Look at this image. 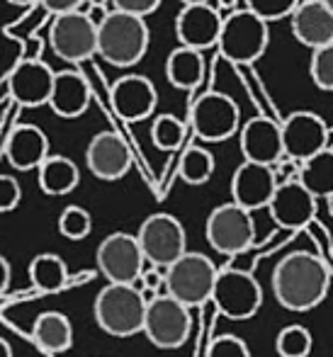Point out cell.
Masks as SVG:
<instances>
[{
    "label": "cell",
    "mask_w": 333,
    "mask_h": 357,
    "mask_svg": "<svg viewBox=\"0 0 333 357\" xmlns=\"http://www.w3.org/2000/svg\"><path fill=\"white\" fill-rule=\"evenodd\" d=\"M272 296L287 311H311L326 299L331 273L309 250H292L272 268Z\"/></svg>",
    "instance_id": "1"
},
{
    "label": "cell",
    "mask_w": 333,
    "mask_h": 357,
    "mask_svg": "<svg viewBox=\"0 0 333 357\" xmlns=\"http://www.w3.org/2000/svg\"><path fill=\"white\" fill-rule=\"evenodd\" d=\"M149 301L136 284H108L98 291L93 314L98 326L112 338H132L144 333Z\"/></svg>",
    "instance_id": "2"
},
{
    "label": "cell",
    "mask_w": 333,
    "mask_h": 357,
    "mask_svg": "<svg viewBox=\"0 0 333 357\" xmlns=\"http://www.w3.org/2000/svg\"><path fill=\"white\" fill-rule=\"evenodd\" d=\"M151 42L144 17L112 10L103 24H98V54L117 68H129L144 59Z\"/></svg>",
    "instance_id": "3"
},
{
    "label": "cell",
    "mask_w": 333,
    "mask_h": 357,
    "mask_svg": "<svg viewBox=\"0 0 333 357\" xmlns=\"http://www.w3.org/2000/svg\"><path fill=\"white\" fill-rule=\"evenodd\" d=\"M216 275L219 270L205 253L188 250L178 263L165 270V294L193 309L212 299Z\"/></svg>",
    "instance_id": "4"
},
{
    "label": "cell",
    "mask_w": 333,
    "mask_h": 357,
    "mask_svg": "<svg viewBox=\"0 0 333 357\" xmlns=\"http://www.w3.org/2000/svg\"><path fill=\"white\" fill-rule=\"evenodd\" d=\"M136 241H139L146 263L158 270H168L188 253V236H185L183 224L173 214L165 212L146 216L136 231Z\"/></svg>",
    "instance_id": "5"
},
{
    "label": "cell",
    "mask_w": 333,
    "mask_h": 357,
    "mask_svg": "<svg viewBox=\"0 0 333 357\" xmlns=\"http://www.w3.org/2000/svg\"><path fill=\"white\" fill-rule=\"evenodd\" d=\"M267 22L251 10H234L224 15L219 34V54L231 63H253L267 49Z\"/></svg>",
    "instance_id": "6"
},
{
    "label": "cell",
    "mask_w": 333,
    "mask_h": 357,
    "mask_svg": "<svg viewBox=\"0 0 333 357\" xmlns=\"http://www.w3.org/2000/svg\"><path fill=\"white\" fill-rule=\"evenodd\" d=\"M212 301L221 316L231 321H249L263 306V287L251 273L236 268L219 270Z\"/></svg>",
    "instance_id": "7"
},
{
    "label": "cell",
    "mask_w": 333,
    "mask_h": 357,
    "mask_svg": "<svg viewBox=\"0 0 333 357\" xmlns=\"http://www.w3.org/2000/svg\"><path fill=\"white\" fill-rule=\"evenodd\" d=\"M207 243L221 255H239L256 241V224L251 212L234 202L214 207L205 224Z\"/></svg>",
    "instance_id": "8"
},
{
    "label": "cell",
    "mask_w": 333,
    "mask_h": 357,
    "mask_svg": "<svg viewBox=\"0 0 333 357\" xmlns=\"http://www.w3.org/2000/svg\"><path fill=\"white\" fill-rule=\"evenodd\" d=\"M193 331V316L185 304L168 294L149 301L144 319V335L161 350H175L185 345Z\"/></svg>",
    "instance_id": "9"
},
{
    "label": "cell",
    "mask_w": 333,
    "mask_h": 357,
    "mask_svg": "<svg viewBox=\"0 0 333 357\" xmlns=\"http://www.w3.org/2000/svg\"><path fill=\"white\" fill-rule=\"evenodd\" d=\"M95 260L103 278H108V284H136L146 270V258L141 253L139 241L127 231L105 236L103 243L98 245Z\"/></svg>",
    "instance_id": "10"
},
{
    "label": "cell",
    "mask_w": 333,
    "mask_h": 357,
    "mask_svg": "<svg viewBox=\"0 0 333 357\" xmlns=\"http://www.w3.org/2000/svg\"><path fill=\"white\" fill-rule=\"evenodd\" d=\"M190 127L202 142H226L241 132L239 105L226 93H205L190 107Z\"/></svg>",
    "instance_id": "11"
},
{
    "label": "cell",
    "mask_w": 333,
    "mask_h": 357,
    "mask_svg": "<svg viewBox=\"0 0 333 357\" xmlns=\"http://www.w3.org/2000/svg\"><path fill=\"white\" fill-rule=\"evenodd\" d=\"M49 42L59 59L80 63L98 54V24L83 13H68L54 17Z\"/></svg>",
    "instance_id": "12"
},
{
    "label": "cell",
    "mask_w": 333,
    "mask_h": 357,
    "mask_svg": "<svg viewBox=\"0 0 333 357\" xmlns=\"http://www.w3.org/2000/svg\"><path fill=\"white\" fill-rule=\"evenodd\" d=\"M280 129L285 158L297 160L299 165L329 149V127H326V122L316 112L297 109V112L287 114L282 119Z\"/></svg>",
    "instance_id": "13"
},
{
    "label": "cell",
    "mask_w": 333,
    "mask_h": 357,
    "mask_svg": "<svg viewBox=\"0 0 333 357\" xmlns=\"http://www.w3.org/2000/svg\"><path fill=\"white\" fill-rule=\"evenodd\" d=\"M277 185H280V180H277L272 165L244 160L231 175V202L244 207L246 212H256L263 207L267 209Z\"/></svg>",
    "instance_id": "14"
},
{
    "label": "cell",
    "mask_w": 333,
    "mask_h": 357,
    "mask_svg": "<svg viewBox=\"0 0 333 357\" xmlns=\"http://www.w3.org/2000/svg\"><path fill=\"white\" fill-rule=\"evenodd\" d=\"M221 24H224V15L214 5H183L175 17V37L180 47L205 52L219 44Z\"/></svg>",
    "instance_id": "15"
},
{
    "label": "cell",
    "mask_w": 333,
    "mask_h": 357,
    "mask_svg": "<svg viewBox=\"0 0 333 357\" xmlns=\"http://www.w3.org/2000/svg\"><path fill=\"white\" fill-rule=\"evenodd\" d=\"M272 221L282 229H304L316 216V197L299 183V180H285L277 185L270 204H267Z\"/></svg>",
    "instance_id": "16"
},
{
    "label": "cell",
    "mask_w": 333,
    "mask_h": 357,
    "mask_svg": "<svg viewBox=\"0 0 333 357\" xmlns=\"http://www.w3.org/2000/svg\"><path fill=\"white\" fill-rule=\"evenodd\" d=\"M110 102L124 122H141L154 114L156 105H158V93L146 75L127 73L114 80L112 90H110Z\"/></svg>",
    "instance_id": "17"
},
{
    "label": "cell",
    "mask_w": 333,
    "mask_h": 357,
    "mask_svg": "<svg viewBox=\"0 0 333 357\" xmlns=\"http://www.w3.org/2000/svg\"><path fill=\"white\" fill-rule=\"evenodd\" d=\"M85 165L98 180L114 183L129 173V165H132L129 146L117 132L95 134L85 149Z\"/></svg>",
    "instance_id": "18"
},
{
    "label": "cell",
    "mask_w": 333,
    "mask_h": 357,
    "mask_svg": "<svg viewBox=\"0 0 333 357\" xmlns=\"http://www.w3.org/2000/svg\"><path fill=\"white\" fill-rule=\"evenodd\" d=\"M239 144L244 160L275 168L285 158V146H282V129L280 122L270 117H253L241 127Z\"/></svg>",
    "instance_id": "19"
},
{
    "label": "cell",
    "mask_w": 333,
    "mask_h": 357,
    "mask_svg": "<svg viewBox=\"0 0 333 357\" xmlns=\"http://www.w3.org/2000/svg\"><path fill=\"white\" fill-rule=\"evenodd\" d=\"M57 71L44 61H22L8 75V90L13 100L22 107H42L49 105Z\"/></svg>",
    "instance_id": "20"
},
{
    "label": "cell",
    "mask_w": 333,
    "mask_h": 357,
    "mask_svg": "<svg viewBox=\"0 0 333 357\" xmlns=\"http://www.w3.org/2000/svg\"><path fill=\"white\" fill-rule=\"evenodd\" d=\"M292 34L311 52L333 44V13L321 0H302L290 17Z\"/></svg>",
    "instance_id": "21"
},
{
    "label": "cell",
    "mask_w": 333,
    "mask_h": 357,
    "mask_svg": "<svg viewBox=\"0 0 333 357\" xmlns=\"http://www.w3.org/2000/svg\"><path fill=\"white\" fill-rule=\"evenodd\" d=\"M49 139L34 124H20L10 132L5 144V158L15 170H39L49 158Z\"/></svg>",
    "instance_id": "22"
},
{
    "label": "cell",
    "mask_w": 333,
    "mask_h": 357,
    "mask_svg": "<svg viewBox=\"0 0 333 357\" xmlns=\"http://www.w3.org/2000/svg\"><path fill=\"white\" fill-rule=\"evenodd\" d=\"M49 107L64 119H75L90 107V85L78 71H57Z\"/></svg>",
    "instance_id": "23"
},
{
    "label": "cell",
    "mask_w": 333,
    "mask_h": 357,
    "mask_svg": "<svg viewBox=\"0 0 333 357\" xmlns=\"http://www.w3.org/2000/svg\"><path fill=\"white\" fill-rule=\"evenodd\" d=\"M32 338L39 350L49 355L66 353L73 345V326L61 311H44L32 326Z\"/></svg>",
    "instance_id": "24"
},
{
    "label": "cell",
    "mask_w": 333,
    "mask_h": 357,
    "mask_svg": "<svg viewBox=\"0 0 333 357\" xmlns=\"http://www.w3.org/2000/svg\"><path fill=\"white\" fill-rule=\"evenodd\" d=\"M165 78L173 88L178 90H195L200 88L202 78H205V56L202 52L188 47H178L168 54L165 61Z\"/></svg>",
    "instance_id": "25"
},
{
    "label": "cell",
    "mask_w": 333,
    "mask_h": 357,
    "mask_svg": "<svg viewBox=\"0 0 333 357\" xmlns=\"http://www.w3.org/2000/svg\"><path fill=\"white\" fill-rule=\"evenodd\" d=\"M39 188L49 197H64V195L73 192L80 183V170L66 155H49L42 165H39Z\"/></svg>",
    "instance_id": "26"
},
{
    "label": "cell",
    "mask_w": 333,
    "mask_h": 357,
    "mask_svg": "<svg viewBox=\"0 0 333 357\" xmlns=\"http://www.w3.org/2000/svg\"><path fill=\"white\" fill-rule=\"evenodd\" d=\"M299 180L316 199H329L333 195V149L316 153L299 165Z\"/></svg>",
    "instance_id": "27"
},
{
    "label": "cell",
    "mask_w": 333,
    "mask_h": 357,
    "mask_svg": "<svg viewBox=\"0 0 333 357\" xmlns=\"http://www.w3.org/2000/svg\"><path fill=\"white\" fill-rule=\"evenodd\" d=\"M29 280L34 289L44 294H57L68 284V270L66 263L57 253H39L29 263Z\"/></svg>",
    "instance_id": "28"
},
{
    "label": "cell",
    "mask_w": 333,
    "mask_h": 357,
    "mask_svg": "<svg viewBox=\"0 0 333 357\" xmlns=\"http://www.w3.org/2000/svg\"><path fill=\"white\" fill-rule=\"evenodd\" d=\"M180 180L188 185H205L214 175V155L202 146H190L185 153L180 155L178 165Z\"/></svg>",
    "instance_id": "29"
},
{
    "label": "cell",
    "mask_w": 333,
    "mask_h": 357,
    "mask_svg": "<svg viewBox=\"0 0 333 357\" xmlns=\"http://www.w3.org/2000/svg\"><path fill=\"white\" fill-rule=\"evenodd\" d=\"M311 348H314L311 331L302 324L285 326L275 338V350L280 357H309Z\"/></svg>",
    "instance_id": "30"
},
{
    "label": "cell",
    "mask_w": 333,
    "mask_h": 357,
    "mask_svg": "<svg viewBox=\"0 0 333 357\" xmlns=\"http://www.w3.org/2000/svg\"><path fill=\"white\" fill-rule=\"evenodd\" d=\"M151 142L161 151H175L185 142V124L175 114H158L151 124Z\"/></svg>",
    "instance_id": "31"
},
{
    "label": "cell",
    "mask_w": 333,
    "mask_h": 357,
    "mask_svg": "<svg viewBox=\"0 0 333 357\" xmlns=\"http://www.w3.org/2000/svg\"><path fill=\"white\" fill-rule=\"evenodd\" d=\"M93 231V216L88 209L78 207V204H71L59 216V234L68 241H83Z\"/></svg>",
    "instance_id": "32"
},
{
    "label": "cell",
    "mask_w": 333,
    "mask_h": 357,
    "mask_svg": "<svg viewBox=\"0 0 333 357\" xmlns=\"http://www.w3.org/2000/svg\"><path fill=\"white\" fill-rule=\"evenodd\" d=\"M309 73H311V80H314L316 88L331 93L333 90V44L311 52Z\"/></svg>",
    "instance_id": "33"
},
{
    "label": "cell",
    "mask_w": 333,
    "mask_h": 357,
    "mask_svg": "<svg viewBox=\"0 0 333 357\" xmlns=\"http://www.w3.org/2000/svg\"><path fill=\"white\" fill-rule=\"evenodd\" d=\"M302 0H246V10H251L253 15H258L265 22L282 17H292Z\"/></svg>",
    "instance_id": "34"
},
{
    "label": "cell",
    "mask_w": 333,
    "mask_h": 357,
    "mask_svg": "<svg viewBox=\"0 0 333 357\" xmlns=\"http://www.w3.org/2000/svg\"><path fill=\"white\" fill-rule=\"evenodd\" d=\"M207 357H251V350L244 338H239L234 333H224V335H216L209 343Z\"/></svg>",
    "instance_id": "35"
},
{
    "label": "cell",
    "mask_w": 333,
    "mask_h": 357,
    "mask_svg": "<svg viewBox=\"0 0 333 357\" xmlns=\"http://www.w3.org/2000/svg\"><path fill=\"white\" fill-rule=\"evenodd\" d=\"M22 199V188L13 175H0V214L17 209Z\"/></svg>",
    "instance_id": "36"
},
{
    "label": "cell",
    "mask_w": 333,
    "mask_h": 357,
    "mask_svg": "<svg viewBox=\"0 0 333 357\" xmlns=\"http://www.w3.org/2000/svg\"><path fill=\"white\" fill-rule=\"evenodd\" d=\"M114 10L119 13H127V15H136V17H144L151 13H156L161 5V0H110Z\"/></svg>",
    "instance_id": "37"
},
{
    "label": "cell",
    "mask_w": 333,
    "mask_h": 357,
    "mask_svg": "<svg viewBox=\"0 0 333 357\" xmlns=\"http://www.w3.org/2000/svg\"><path fill=\"white\" fill-rule=\"evenodd\" d=\"M39 3L44 5V10H47V13H52L54 17H59V15L78 13L80 5H83L85 0H39Z\"/></svg>",
    "instance_id": "38"
},
{
    "label": "cell",
    "mask_w": 333,
    "mask_h": 357,
    "mask_svg": "<svg viewBox=\"0 0 333 357\" xmlns=\"http://www.w3.org/2000/svg\"><path fill=\"white\" fill-rule=\"evenodd\" d=\"M10 263L8 260L3 258V255H0V294H3L5 289H8V284H10Z\"/></svg>",
    "instance_id": "39"
},
{
    "label": "cell",
    "mask_w": 333,
    "mask_h": 357,
    "mask_svg": "<svg viewBox=\"0 0 333 357\" xmlns=\"http://www.w3.org/2000/svg\"><path fill=\"white\" fill-rule=\"evenodd\" d=\"M0 357H13V348H10V343L3 338H0Z\"/></svg>",
    "instance_id": "40"
},
{
    "label": "cell",
    "mask_w": 333,
    "mask_h": 357,
    "mask_svg": "<svg viewBox=\"0 0 333 357\" xmlns=\"http://www.w3.org/2000/svg\"><path fill=\"white\" fill-rule=\"evenodd\" d=\"M236 5H239V0H219V10H229V13H234Z\"/></svg>",
    "instance_id": "41"
},
{
    "label": "cell",
    "mask_w": 333,
    "mask_h": 357,
    "mask_svg": "<svg viewBox=\"0 0 333 357\" xmlns=\"http://www.w3.org/2000/svg\"><path fill=\"white\" fill-rule=\"evenodd\" d=\"M10 5H20V8H27V5H34L39 3V0H8Z\"/></svg>",
    "instance_id": "42"
},
{
    "label": "cell",
    "mask_w": 333,
    "mask_h": 357,
    "mask_svg": "<svg viewBox=\"0 0 333 357\" xmlns=\"http://www.w3.org/2000/svg\"><path fill=\"white\" fill-rule=\"evenodd\" d=\"M183 5H205V3H209V0H180Z\"/></svg>",
    "instance_id": "43"
},
{
    "label": "cell",
    "mask_w": 333,
    "mask_h": 357,
    "mask_svg": "<svg viewBox=\"0 0 333 357\" xmlns=\"http://www.w3.org/2000/svg\"><path fill=\"white\" fill-rule=\"evenodd\" d=\"M321 3H324V5H326V8H329V10H331V13H333V0H321Z\"/></svg>",
    "instance_id": "44"
},
{
    "label": "cell",
    "mask_w": 333,
    "mask_h": 357,
    "mask_svg": "<svg viewBox=\"0 0 333 357\" xmlns=\"http://www.w3.org/2000/svg\"><path fill=\"white\" fill-rule=\"evenodd\" d=\"M326 202H329V212H331V216H333V195H331L329 199H326Z\"/></svg>",
    "instance_id": "45"
}]
</instances>
